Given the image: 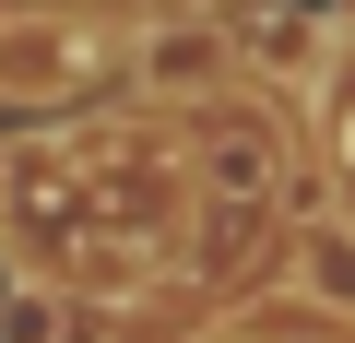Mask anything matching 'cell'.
I'll return each mask as SVG.
<instances>
[{
  "label": "cell",
  "mask_w": 355,
  "mask_h": 343,
  "mask_svg": "<svg viewBox=\"0 0 355 343\" xmlns=\"http://www.w3.org/2000/svg\"><path fill=\"white\" fill-rule=\"evenodd\" d=\"M0 237L36 284H154L190 249V166L130 118L36 130L0 154Z\"/></svg>",
  "instance_id": "1"
},
{
  "label": "cell",
  "mask_w": 355,
  "mask_h": 343,
  "mask_svg": "<svg viewBox=\"0 0 355 343\" xmlns=\"http://www.w3.org/2000/svg\"><path fill=\"white\" fill-rule=\"evenodd\" d=\"M107 71V36L83 12H0V95L12 107H60Z\"/></svg>",
  "instance_id": "2"
},
{
  "label": "cell",
  "mask_w": 355,
  "mask_h": 343,
  "mask_svg": "<svg viewBox=\"0 0 355 343\" xmlns=\"http://www.w3.org/2000/svg\"><path fill=\"white\" fill-rule=\"evenodd\" d=\"M272 178H284L272 118H214V130H202V154H190V190H202V202H225V213L272 202Z\"/></svg>",
  "instance_id": "3"
},
{
  "label": "cell",
  "mask_w": 355,
  "mask_h": 343,
  "mask_svg": "<svg viewBox=\"0 0 355 343\" xmlns=\"http://www.w3.org/2000/svg\"><path fill=\"white\" fill-rule=\"evenodd\" d=\"M142 83H154V95H225V83H237V36L202 24V12H190V24H154V36H142Z\"/></svg>",
  "instance_id": "4"
},
{
  "label": "cell",
  "mask_w": 355,
  "mask_h": 343,
  "mask_svg": "<svg viewBox=\"0 0 355 343\" xmlns=\"http://www.w3.org/2000/svg\"><path fill=\"white\" fill-rule=\"evenodd\" d=\"M320 48H331V24H320V12H261V24L237 36V71H272V83H320V71H331Z\"/></svg>",
  "instance_id": "5"
},
{
  "label": "cell",
  "mask_w": 355,
  "mask_h": 343,
  "mask_svg": "<svg viewBox=\"0 0 355 343\" xmlns=\"http://www.w3.org/2000/svg\"><path fill=\"white\" fill-rule=\"evenodd\" d=\"M296 284H308L320 308H355V225H320V237L296 249Z\"/></svg>",
  "instance_id": "6"
},
{
  "label": "cell",
  "mask_w": 355,
  "mask_h": 343,
  "mask_svg": "<svg viewBox=\"0 0 355 343\" xmlns=\"http://www.w3.org/2000/svg\"><path fill=\"white\" fill-rule=\"evenodd\" d=\"M320 142H331V178H343V202H355V48H343L331 83H320Z\"/></svg>",
  "instance_id": "7"
}]
</instances>
